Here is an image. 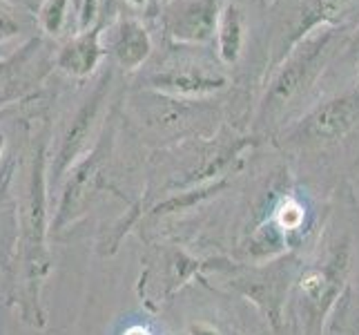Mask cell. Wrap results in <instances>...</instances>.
I'll use <instances>...</instances> for the list:
<instances>
[{"instance_id": "2e32d148", "label": "cell", "mask_w": 359, "mask_h": 335, "mask_svg": "<svg viewBox=\"0 0 359 335\" xmlns=\"http://www.w3.org/2000/svg\"><path fill=\"white\" fill-rule=\"evenodd\" d=\"M36 25L52 39H58L69 25V0H43L36 9Z\"/></svg>"}, {"instance_id": "7c38bea8", "label": "cell", "mask_w": 359, "mask_h": 335, "mask_svg": "<svg viewBox=\"0 0 359 335\" xmlns=\"http://www.w3.org/2000/svg\"><path fill=\"white\" fill-rule=\"evenodd\" d=\"M103 27L98 25L96 29L72 34V39L63 43L54 56V67L67 74L69 79H88L96 72L98 63L103 60Z\"/></svg>"}, {"instance_id": "277c9868", "label": "cell", "mask_w": 359, "mask_h": 335, "mask_svg": "<svg viewBox=\"0 0 359 335\" xmlns=\"http://www.w3.org/2000/svg\"><path fill=\"white\" fill-rule=\"evenodd\" d=\"M344 29V25H324L313 29L297 41L268 72L252 123V134L259 141L266 136H277L311 107L317 85L341 45Z\"/></svg>"}, {"instance_id": "ac0fdd59", "label": "cell", "mask_w": 359, "mask_h": 335, "mask_svg": "<svg viewBox=\"0 0 359 335\" xmlns=\"http://www.w3.org/2000/svg\"><path fill=\"white\" fill-rule=\"evenodd\" d=\"M14 210H16V202L9 199L7 183L0 185V221L14 213ZM14 244H16V219H11L0 228V262H3V266H7L11 253H14Z\"/></svg>"}, {"instance_id": "52a82bcc", "label": "cell", "mask_w": 359, "mask_h": 335, "mask_svg": "<svg viewBox=\"0 0 359 335\" xmlns=\"http://www.w3.org/2000/svg\"><path fill=\"white\" fill-rule=\"evenodd\" d=\"M224 0H168L163 29L179 45H203L215 39Z\"/></svg>"}, {"instance_id": "e0dca14e", "label": "cell", "mask_w": 359, "mask_h": 335, "mask_svg": "<svg viewBox=\"0 0 359 335\" xmlns=\"http://www.w3.org/2000/svg\"><path fill=\"white\" fill-rule=\"evenodd\" d=\"M101 0H69V25L72 34H83L98 27L101 18Z\"/></svg>"}, {"instance_id": "3957f363", "label": "cell", "mask_w": 359, "mask_h": 335, "mask_svg": "<svg viewBox=\"0 0 359 335\" xmlns=\"http://www.w3.org/2000/svg\"><path fill=\"white\" fill-rule=\"evenodd\" d=\"M49 232V181H47V139H43L32 155V168L25 192L16 202V244L9 257L11 300L16 302L27 324L43 329L45 308L41 293L52 270V257L47 248Z\"/></svg>"}, {"instance_id": "44dd1931", "label": "cell", "mask_w": 359, "mask_h": 335, "mask_svg": "<svg viewBox=\"0 0 359 335\" xmlns=\"http://www.w3.org/2000/svg\"><path fill=\"white\" fill-rule=\"evenodd\" d=\"M344 60H351V63H357L359 65V22H357V27H355V32L346 39V43H344Z\"/></svg>"}, {"instance_id": "ba28073f", "label": "cell", "mask_w": 359, "mask_h": 335, "mask_svg": "<svg viewBox=\"0 0 359 335\" xmlns=\"http://www.w3.org/2000/svg\"><path fill=\"white\" fill-rule=\"evenodd\" d=\"M359 11V0H302L299 9L294 11L292 20L288 22L286 34L281 36L279 47L275 49V54L270 58V67L268 72L275 67L281 56L288 52V49L304 39L306 34H311L317 27H324V25H335V27H346V20L355 16Z\"/></svg>"}, {"instance_id": "ffe728a7", "label": "cell", "mask_w": 359, "mask_h": 335, "mask_svg": "<svg viewBox=\"0 0 359 335\" xmlns=\"http://www.w3.org/2000/svg\"><path fill=\"white\" fill-rule=\"evenodd\" d=\"M188 335H228V331L212 320H194L188 324Z\"/></svg>"}, {"instance_id": "cb8c5ba5", "label": "cell", "mask_w": 359, "mask_h": 335, "mask_svg": "<svg viewBox=\"0 0 359 335\" xmlns=\"http://www.w3.org/2000/svg\"><path fill=\"white\" fill-rule=\"evenodd\" d=\"M5 147H7V136L0 132V161H3V155H5Z\"/></svg>"}, {"instance_id": "484cf974", "label": "cell", "mask_w": 359, "mask_h": 335, "mask_svg": "<svg viewBox=\"0 0 359 335\" xmlns=\"http://www.w3.org/2000/svg\"><path fill=\"white\" fill-rule=\"evenodd\" d=\"M270 335H286V331H279V333H275V331H270Z\"/></svg>"}, {"instance_id": "6da1fadb", "label": "cell", "mask_w": 359, "mask_h": 335, "mask_svg": "<svg viewBox=\"0 0 359 335\" xmlns=\"http://www.w3.org/2000/svg\"><path fill=\"white\" fill-rule=\"evenodd\" d=\"M359 246V199L351 181L330 195L324 221L302 257L283 313L286 335H328V322L353 284Z\"/></svg>"}, {"instance_id": "8fae6325", "label": "cell", "mask_w": 359, "mask_h": 335, "mask_svg": "<svg viewBox=\"0 0 359 335\" xmlns=\"http://www.w3.org/2000/svg\"><path fill=\"white\" fill-rule=\"evenodd\" d=\"M103 49L121 70L136 72L152 54V36L141 20L121 16L114 25L103 29Z\"/></svg>"}, {"instance_id": "603a6c76", "label": "cell", "mask_w": 359, "mask_h": 335, "mask_svg": "<svg viewBox=\"0 0 359 335\" xmlns=\"http://www.w3.org/2000/svg\"><path fill=\"white\" fill-rule=\"evenodd\" d=\"M123 335H152L150 331H147L145 327H130Z\"/></svg>"}, {"instance_id": "d4e9b609", "label": "cell", "mask_w": 359, "mask_h": 335, "mask_svg": "<svg viewBox=\"0 0 359 335\" xmlns=\"http://www.w3.org/2000/svg\"><path fill=\"white\" fill-rule=\"evenodd\" d=\"M128 3H132L134 7H141V5H145L147 0H128Z\"/></svg>"}, {"instance_id": "4fadbf2b", "label": "cell", "mask_w": 359, "mask_h": 335, "mask_svg": "<svg viewBox=\"0 0 359 335\" xmlns=\"http://www.w3.org/2000/svg\"><path fill=\"white\" fill-rule=\"evenodd\" d=\"M192 101H183V98H172L165 94H154V101L150 105H145V126L158 132V134H183L192 130V121L196 114L203 110H199L194 114V110L190 105Z\"/></svg>"}, {"instance_id": "30bf717a", "label": "cell", "mask_w": 359, "mask_h": 335, "mask_svg": "<svg viewBox=\"0 0 359 335\" xmlns=\"http://www.w3.org/2000/svg\"><path fill=\"white\" fill-rule=\"evenodd\" d=\"M150 90L183 101L212 96L228 88V77L219 70H210L203 65H179L150 74L147 79Z\"/></svg>"}, {"instance_id": "9c48e42d", "label": "cell", "mask_w": 359, "mask_h": 335, "mask_svg": "<svg viewBox=\"0 0 359 335\" xmlns=\"http://www.w3.org/2000/svg\"><path fill=\"white\" fill-rule=\"evenodd\" d=\"M49 65L54 67V60L47 63L43 41L39 39H32L11 56L0 60V107L27 96L41 83Z\"/></svg>"}, {"instance_id": "d6986e66", "label": "cell", "mask_w": 359, "mask_h": 335, "mask_svg": "<svg viewBox=\"0 0 359 335\" xmlns=\"http://www.w3.org/2000/svg\"><path fill=\"white\" fill-rule=\"evenodd\" d=\"M16 14H18L16 7L0 3V45H7L9 41L18 39L22 34L25 25H22V18Z\"/></svg>"}, {"instance_id": "7402d4cb", "label": "cell", "mask_w": 359, "mask_h": 335, "mask_svg": "<svg viewBox=\"0 0 359 335\" xmlns=\"http://www.w3.org/2000/svg\"><path fill=\"white\" fill-rule=\"evenodd\" d=\"M5 5H11V7H20V9H32V11H36L39 9V5L43 3V0H3Z\"/></svg>"}, {"instance_id": "8992f818", "label": "cell", "mask_w": 359, "mask_h": 335, "mask_svg": "<svg viewBox=\"0 0 359 335\" xmlns=\"http://www.w3.org/2000/svg\"><path fill=\"white\" fill-rule=\"evenodd\" d=\"M109 83H112V74H103L101 81L96 83L92 94L81 103V107L74 112L67 130L60 136V143L56 145L52 166L47 168V177L54 179V188L60 185L74 166L88 157V152L94 147L96 136L101 132V123L105 114V103L109 96Z\"/></svg>"}, {"instance_id": "7a4b0ae2", "label": "cell", "mask_w": 359, "mask_h": 335, "mask_svg": "<svg viewBox=\"0 0 359 335\" xmlns=\"http://www.w3.org/2000/svg\"><path fill=\"white\" fill-rule=\"evenodd\" d=\"M299 170L292 175L315 192L330 197L359 168V72L341 92L311 103L277 136Z\"/></svg>"}, {"instance_id": "5b68a950", "label": "cell", "mask_w": 359, "mask_h": 335, "mask_svg": "<svg viewBox=\"0 0 359 335\" xmlns=\"http://www.w3.org/2000/svg\"><path fill=\"white\" fill-rule=\"evenodd\" d=\"M304 253H286L266 262H241V259L217 257L201 268L215 272L221 284L234 295L250 302L262 315L270 331H283L286 302L302 266Z\"/></svg>"}, {"instance_id": "9a60e30c", "label": "cell", "mask_w": 359, "mask_h": 335, "mask_svg": "<svg viewBox=\"0 0 359 335\" xmlns=\"http://www.w3.org/2000/svg\"><path fill=\"white\" fill-rule=\"evenodd\" d=\"M328 335H359V287L351 284L328 322Z\"/></svg>"}, {"instance_id": "5bb4252c", "label": "cell", "mask_w": 359, "mask_h": 335, "mask_svg": "<svg viewBox=\"0 0 359 335\" xmlns=\"http://www.w3.org/2000/svg\"><path fill=\"white\" fill-rule=\"evenodd\" d=\"M217 41V54L224 65L232 67L239 63L243 54V41H245V27H243V14L234 3H226L221 7V14L215 29Z\"/></svg>"}, {"instance_id": "4316f807", "label": "cell", "mask_w": 359, "mask_h": 335, "mask_svg": "<svg viewBox=\"0 0 359 335\" xmlns=\"http://www.w3.org/2000/svg\"><path fill=\"white\" fill-rule=\"evenodd\" d=\"M0 270H3V262H0Z\"/></svg>"}]
</instances>
